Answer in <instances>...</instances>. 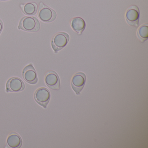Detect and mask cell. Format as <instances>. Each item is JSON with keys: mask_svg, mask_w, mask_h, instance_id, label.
I'll list each match as a JSON object with an SVG mask.
<instances>
[{"mask_svg": "<svg viewBox=\"0 0 148 148\" xmlns=\"http://www.w3.org/2000/svg\"><path fill=\"white\" fill-rule=\"evenodd\" d=\"M22 139L21 137L15 132L11 133L8 138L7 144L10 148H20L22 145Z\"/></svg>", "mask_w": 148, "mask_h": 148, "instance_id": "obj_10", "label": "cell"}, {"mask_svg": "<svg viewBox=\"0 0 148 148\" xmlns=\"http://www.w3.org/2000/svg\"><path fill=\"white\" fill-rule=\"evenodd\" d=\"M86 80V76L84 73H76L71 80V86L77 95H79L84 88Z\"/></svg>", "mask_w": 148, "mask_h": 148, "instance_id": "obj_6", "label": "cell"}, {"mask_svg": "<svg viewBox=\"0 0 148 148\" xmlns=\"http://www.w3.org/2000/svg\"><path fill=\"white\" fill-rule=\"evenodd\" d=\"M0 1H8V0H0Z\"/></svg>", "mask_w": 148, "mask_h": 148, "instance_id": "obj_15", "label": "cell"}, {"mask_svg": "<svg viewBox=\"0 0 148 148\" xmlns=\"http://www.w3.org/2000/svg\"><path fill=\"white\" fill-rule=\"evenodd\" d=\"M70 39L69 35L66 33L59 32L55 34L51 40V45L55 53L64 47Z\"/></svg>", "mask_w": 148, "mask_h": 148, "instance_id": "obj_3", "label": "cell"}, {"mask_svg": "<svg viewBox=\"0 0 148 148\" xmlns=\"http://www.w3.org/2000/svg\"><path fill=\"white\" fill-rule=\"evenodd\" d=\"M18 28L28 32H37L40 29V23L37 18L26 16L21 19Z\"/></svg>", "mask_w": 148, "mask_h": 148, "instance_id": "obj_1", "label": "cell"}, {"mask_svg": "<svg viewBox=\"0 0 148 148\" xmlns=\"http://www.w3.org/2000/svg\"><path fill=\"white\" fill-rule=\"evenodd\" d=\"M25 88L24 82L20 78L17 77L11 78L7 83V92H18L22 91Z\"/></svg>", "mask_w": 148, "mask_h": 148, "instance_id": "obj_8", "label": "cell"}, {"mask_svg": "<svg viewBox=\"0 0 148 148\" xmlns=\"http://www.w3.org/2000/svg\"><path fill=\"white\" fill-rule=\"evenodd\" d=\"M71 26L75 32L79 34H81L85 28L86 23L82 18L76 17L72 20Z\"/></svg>", "mask_w": 148, "mask_h": 148, "instance_id": "obj_11", "label": "cell"}, {"mask_svg": "<svg viewBox=\"0 0 148 148\" xmlns=\"http://www.w3.org/2000/svg\"><path fill=\"white\" fill-rule=\"evenodd\" d=\"M139 16L140 12L138 7L136 5H132L126 11L125 20L130 25L137 27L139 23Z\"/></svg>", "mask_w": 148, "mask_h": 148, "instance_id": "obj_4", "label": "cell"}, {"mask_svg": "<svg viewBox=\"0 0 148 148\" xmlns=\"http://www.w3.org/2000/svg\"><path fill=\"white\" fill-rule=\"evenodd\" d=\"M38 17L43 22L49 23L56 19L57 14L54 10L40 2L38 11Z\"/></svg>", "mask_w": 148, "mask_h": 148, "instance_id": "obj_2", "label": "cell"}, {"mask_svg": "<svg viewBox=\"0 0 148 148\" xmlns=\"http://www.w3.org/2000/svg\"><path fill=\"white\" fill-rule=\"evenodd\" d=\"M38 10V5L34 2H29L24 5L22 7L23 12L28 15H34Z\"/></svg>", "mask_w": 148, "mask_h": 148, "instance_id": "obj_12", "label": "cell"}, {"mask_svg": "<svg viewBox=\"0 0 148 148\" xmlns=\"http://www.w3.org/2000/svg\"><path fill=\"white\" fill-rule=\"evenodd\" d=\"M34 97V99L39 104L46 108L51 98V94L48 89L42 87L36 90Z\"/></svg>", "mask_w": 148, "mask_h": 148, "instance_id": "obj_5", "label": "cell"}, {"mask_svg": "<svg viewBox=\"0 0 148 148\" xmlns=\"http://www.w3.org/2000/svg\"><path fill=\"white\" fill-rule=\"evenodd\" d=\"M137 36L139 40L143 42H144L148 39V24H144L140 27L137 32Z\"/></svg>", "mask_w": 148, "mask_h": 148, "instance_id": "obj_13", "label": "cell"}, {"mask_svg": "<svg viewBox=\"0 0 148 148\" xmlns=\"http://www.w3.org/2000/svg\"><path fill=\"white\" fill-rule=\"evenodd\" d=\"M45 82L47 85L53 90H58L60 88V81L58 75L55 72L50 71L46 74Z\"/></svg>", "mask_w": 148, "mask_h": 148, "instance_id": "obj_9", "label": "cell"}, {"mask_svg": "<svg viewBox=\"0 0 148 148\" xmlns=\"http://www.w3.org/2000/svg\"><path fill=\"white\" fill-rule=\"evenodd\" d=\"M3 23L2 21L0 20V34H1V32L3 31Z\"/></svg>", "mask_w": 148, "mask_h": 148, "instance_id": "obj_14", "label": "cell"}, {"mask_svg": "<svg viewBox=\"0 0 148 148\" xmlns=\"http://www.w3.org/2000/svg\"><path fill=\"white\" fill-rule=\"evenodd\" d=\"M22 76L25 81L29 84H34L38 82L37 72L32 64L24 68L22 72Z\"/></svg>", "mask_w": 148, "mask_h": 148, "instance_id": "obj_7", "label": "cell"}]
</instances>
